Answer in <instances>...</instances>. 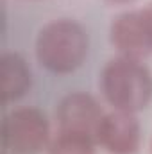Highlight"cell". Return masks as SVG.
I'll use <instances>...</instances> for the list:
<instances>
[{
  "instance_id": "cell-1",
  "label": "cell",
  "mask_w": 152,
  "mask_h": 154,
  "mask_svg": "<svg viewBox=\"0 0 152 154\" xmlns=\"http://www.w3.org/2000/svg\"><path fill=\"white\" fill-rule=\"evenodd\" d=\"M104 99L118 111L136 113L152 100V74L140 59L111 57L99 79Z\"/></svg>"
},
{
  "instance_id": "cell-2",
  "label": "cell",
  "mask_w": 152,
  "mask_h": 154,
  "mask_svg": "<svg viewBox=\"0 0 152 154\" xmlns=\"http://www.w3.org/2000/svg\"><path fill=\"white\" fill-rule=\"evenodd\" d=\"M34 52L38 63L48 72L70 74L82 65L88 54V34L75 20H52L39 29Z\"/></svg>"
},
{
  "instance_id": "cell-3",
  "label": "cell",
  "mask_w": 152,
  "mask_h": 154,
  "mask_svg": "<svg viewBox=\"0 0 152 154\" xmlns=\"http://www.w3.org/2000/svg\"><path fill=\"white\" fill-rule=\"evenodd\" d=\"M4 149L13 154H38L50 143V127L38 108H16L2 122Z\"/></svg>"
},
{
  "instance_id": "cell-4",
  "label": "cell",
  "mask_w": 152,
  "mask_h": 154,
  "mask_svg": "<svg viewBox=\"0 0 152 154\" xmlns=\"http://www.w3.org/2000/svg\"><path fill=\"white\" fill-rule=\"evenodd\" d=\"M104 111L97 99L86 91H72L65 95L56 109L57 131L82 134L97 143V133L100 122L104 118Z\"/></svg>"
},
{
  "instance_id": "cell-5",
  "label": "cell",
  "mask_w": 152,
  "mask_h": 154,
  "mask_svg": "<svg viewBox=\"0 0 152 154\" xmlns=\"http://www.w3.org/2000/svg\"><path fill=\"white\" fill-rule=\"evenodd\" d=\"M109 39L118 56L143 59L152 54V25L143 9L125 11L109 25Z\"/></svg>"
},
{
  "instance_id": "cell-6",
  "label": "cell",
  "mask_w": 152,
  "mask_h": 154,
  "mask_svg": "<svg viewBox=\"0 0 152 154\" xmlns=\"http://www.w3.org/2000/svg\"><path fill=\"white\" fill-rule=\"evenodd\" d=\"M140 140L141 129L134 113L114 109L104 115L97 133V145L109 154H134L140 149Z\"/></svg>"
},
{
  "instance_id": "cell-7",
  "label": "cell",
  "mask_w": 152,
  "mask_h": 154,
  "mask_svg": "<svg viewBox=\"0 0 152 154\" xmlns=\"http://www.w3.org/2000/svg\"><path fill=\"white\" fill-rule=\"evenodd\" d=\"M2 68V99L4 102L18 100L31 88V70L25 59L16 52H5L0 59Z\"/></svg>"
},
{
  "instance_id": "cell-8",
  "label": "cell",
  "mask_w": 152,
  "mask_h": 154,
  "mask_svg": "<svg viewBox=\"0 0 152 154\" xmlns=\"http://www.w3.org/2000/svg\"><path fill=\"white\" fill-rule=\"evenodd\" d=\"M95 140L88 136L57 131V136L47 147V154H95Z\"/></svg>"
},
{
  "instance_id": "cell-9",
  "label": "cell",
  "mask_w": 152,
  "mask_h": 154,
  "mask_svg": "<svg viewBox=\"0 0 152 154\" xmlns=\"http://www.w3.org/2000/svg\"><path fill=\"white\" fill-rule=\"evenodd\" d=\"M106 4H111V5H127V4H132L136 0H104Z\"/></svg>"
},
{
  "instance_id": "cell-10",
  "label": "cell",
  "mask_w": 152,
  "mask_h": 154,
  "mask_svg": "<svg viewBox=\"0 0 152 154\" xmlns=\"http://www.w3.org/2000/svg\"><path fill=\"white\" fill-rule=\"evenodd\" d=\"M143 11H145V14H147V18H149V22H150V25H152V0L149 2V5Z\"/></svg>"
},
{
  "instance_id": "cell-11",
  "label": "cell",
  "mask_w": 152,
  "mask_h": 154,
  "mask_svg": "<svg viewBox=\"0 0 152 154\" xmlns=\"http://www.w3.org/2000/svg\"><path fill=\"white\" fill-rule=\"evenodd\" d=\"M150 149H152V147H150Z\"/></svg>"
}]
</instances>
